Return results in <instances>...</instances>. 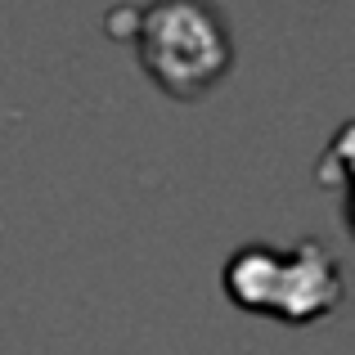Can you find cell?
I'll use <instances>...</instances> for the list:
<instances>
[{"instance_id":"1","label":"cell","mask_w":355,"mask_h":355,"mask_svg":"<svg viewBox=\"0 0 355 355\" xmlns=\"http://www.w3.org/2000/svg\"><path fill=\"white\" fill-rule=\"evenodd\" d=\"M130 18L135 23L121 36L135 45L144 77L166 99L198 104L234 68V41H230L225 14L211 0H148Z\"/></svg>"},{"instance_id":"2","label":"cell","mask_w":355,"mask_h":355,"mask_svg":"<svg viewBox=\"0 0 355 355\" xmlns=\"http://www.w3.org/2000/svg\"><path fill=\"white\" fill-rule=\"evenodd\" d=\"M225 297L248 315H266L275 324H306L329 320L342 306L347 279L329 248L315 239H302L293 248H275V243H243L220 270Z\"/></svg>"}]
</instances>
